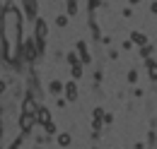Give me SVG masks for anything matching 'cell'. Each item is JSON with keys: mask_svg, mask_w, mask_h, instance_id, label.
Segmentation results:
<instances>
[{"mask_svg": "<svg viewBox=\"0 0 157 149\" xmlns=\"http://www.w3.org/2000/svg\"><path fill=\"white\" fill-rule=\"evenodd\" d=\"M0 31H2V51H5V60L15 63L20 56V34H22V15L17 7L7 5L2 10V19H0Z\"/></svg>", "mask_w": 157, "mask_h": 149, "instance_id": "1", "label": "cell"}, {"mask_svg": "<svg viewBox=\"0 0 157 149\" xmlns=\"http://www.w3.org/2000/svg\"><path fill=\"white\" fill-rule=\"evenodd\" d=\"M73 74H75V77H80V74H82V67H80V65H75V67H73Z\"/></svg>", "mask_w": 157, "mask_h": 149, "instance_id": "11", "label": "cell"}, {"mask_svg": "<svg viewBox=\"0 0 157 149\" xmlns=\"http://www.w3.org/2000/svg\"><path fill=\"white\" fill-rule=\"evenodd\" d=\"M34 123H36V118H34V115H27V113H22V118H20V128H22V130H29Z\"/></svg>", "mask_w": 157, "mask_h": 149, "instance_id": "2", "label": "cell"}, {"mask_svg": "<svg viewBox=\"0 0 157 149\" xmlns=\"http://www.w3.org/2000/svg\"><path fill=\"white\" fill-rule=\"evenodd\" d=\"M24 113H27V115H34V101H32V99L24 101Z\"/></svg>", "mask_w": 157, "mask_h": 149, "instance_id": "6", "label": "cell"}, {"mask_svg": "<svg viewBox=\"0 0 157 149\" xmlns=\"http://www.w3.org/2000/svg\"><path fill=\"white\" fill-rule=\"evenodd\" d=\"M147 70H150V77L157 79V63H147Z\"/></svg>", "mask_w": 157, "mask_h": 149, "instance_id": "8", "label": "cell"}, {"mask_svg": "<svg viewBox=\"0 0 157 149\" xmlns=\"http://www.w3.org/2000/svg\"><path fill=\"white\" fill-rule=\"evenodd\" d=\"M131 2H138V0H131Z\"/></svg>", "mask_w": 157, "mask_h": 149, "instance_id": "13", "label": "cell"}, {"mask_svg": "<svg viewBox=\"0 0 157 149\" xmlns=\"http://www.w3.org/2000/svg\"><path fill=\"white\" fill-rule=\"evenodd\" d=\"M65 94H68V99H75V96H78V87H75V82L65 84Z\"/></svg>", "mask_w": 157, "mask_h": 149, "instance_id": "5", "label": "cell"}, {"mask_svg": "<svg viewBox=\"0 0 157 149\" xmlns=\"http://www.w3.org/2000/svg\"><path fill=\"white\" fill-rule=\"evenodd\" d=\"M51 92H60V82H51Z\"/></svg>", "mask_w": 157, "mask_h": 149, "instance_id": "9", "label": "cell"}, {"mask_svg": "<svg viewBox=\"0 0 157 149\" xmlns=\"http://www.w3.org/2000/svg\"><path fill=\"white\" fill-rule=\"evenodd\" d=\"M58 144L60 147H68L70 144V135H58Z\"/></svg>", "mask_w": 157, "mask_h": 149, "instance_id": "7", "label": "cell"}, {"mask_svg": "<svg viewBox=\"0 0 157 149\" xmlns=\"http://www.w3.org/2000/svg\"><path fill=\"white\" fill-rule=\"evenodd\" d=\"M133 38H136L138 43H145V36H143V34H133Z\"/></svg>", "mask_w": 157, "mask_h": 149, "instance_id": "10", "label": "cell"}, {"mask_svg": "<svg viewBox=\"0 0 157 149\" xmlns=\"http://www.w3.org/2000/svg\"><path fill=\"white\" fill-rule=\"evenodd\" d=\"M36 38H39V43H44V38H46V24L44 22L36 24Z\"/></svg>", "mask_w": 157, "mask_h": 149, "instance_id": "4", "label": "cell"}, {"mask_svg": "<svg viewBox=\"0 0 157 149\" xmlns=\"http://www.w3.org/2000/svg\"><path fill=\"white\" fill-rule=\"evenodd\" d=\"M0 92H5V82H0Z\"/></svg>", "mask_w": 157, "mask_h": 149, "instance_id": "12", "label": "cell"}, {"mask_svg": "<svg viewBox=\"0 0 157 149\" xmlns=\"http://www.w3.org/2000/svg\"><path fill=\"white\" fill-rule=\"evenodd\" d=\"M48 120H51V113L46 111V108H39V111H36V123H41V125H48Z\"/></svg>", "mask_w": 157, "mask_h": 149, "instance_id": "3", "label": "cell"}]
</instances>
